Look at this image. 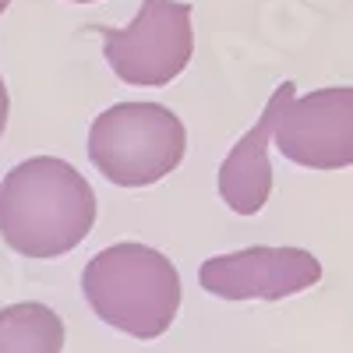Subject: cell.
<instances>
[{"label": "cell", "mask_w": 353, "mask_h": 353, "mask_svg": "<svg viewBox=\"0 0 353 353\" xmlns=\"http://www.w3.org/2000/svg\"><path fill=\"white\" fill-rule=\"evenodd\" d=\"M99 198L85 173L57 156H28L0 181V237L21 258H64L96 226Z\"/></svg>", "instance_id": "1"}, {"label": "cell", "mask_w": 353, "mask_h": 353, "mask_svg": "<svg viewBox=\"0 0 353 353\" xmlns=\"http://www.w3.org/2000/svg\"><path fill=\"white\" fill-rule=\"evenodd\" d=\"M81 293L99 321L134 339H159L181 311L176 265L138 241H121L88 258Z\"/></svg>", "instance_id": "2"}, {"label": "cell", "mask_w": 353, "mask_h": 353, "mask_svg": "<svg viewBox=\"0 0 353 353\" xmlns=\"http://www.w3.org/2000/svg\"><path fill=\"white\" fill-rule=\"evenodd\" d=\"M88 163L113 188H152L184 163L188 128L163 103H113L88 128Z\"/></svg>", "instance_id": "3"}, {"label": "cell", "mask_w": 353, "mask_h": 353, "mask_svg": "<svg viewBox=\"0 0 353 353\" xmlns=\"http://www.w3.org/2000/svg\"><path fill=\"white\" fill-rule=\"evenodd\" d=\"M194 57V8L188 0H141L121 28H103L106 68L134 88L176 81Z\"/></svg>", "instance_id": "4"}, {"label": "cell", "mask_w": 353, "mask_h": 353, "mask_svg": "<svg viewBox=\"0 0 353 353\" xmlns=\"http://www.w3.org/2000/svg\"><path fill=\"white\" fill-rule=\"evenodd\" d=\"M272 145L293 166L332 173L353 166V85L314 88L307 96H286Z\"/></svg>", "instance_id": "5"}, {"label": "cell", "mask_w": 353, "mask_h": 353, "mask_svg": "<svg viewBox=\"0 0 353 353\" xmlns=\"http://www.w3.org/2000/svg\"><path fill=\"white\" fill-rule=\"evenodd\" d=\"M201 290L223 301H283L318 286L321 261L307 248L254 244L201 265Z\"/></svg>", "instance_id": "6"}, {"label": "cell", "mask_w": 353, "mask_h": 353, "mask_svg": "<svg viewBox=\"0 0 353 353\" xmlns=\"http://www.w3.org/2000/svg\"><path fill=\"white\" fill-rule=\"evenodd\" d=\"M293 92H297L293 81L276 85L261 117L237 138V145L219 163L216 188H219L223 205L233 216H258L272 198V163H269L272 131H276V117H279L286 96H293Z\"/></svg>", "instance_id": "7"}, {"label": "cell", "mask_w": 353, "mask_h": 353, "mask_svg": "<svg viewBox=\"0 0 353 353\" xmlns=\"http://www.w3.org/2000/svg\"><path fill=\"white\" fill-rule=\"evenodd\" d=\"M64 318L39 301L0 307V353H61Z\"/></svg>", "instance_id": "8"}, {"label": "cell", "mask_w": 353, "mask_h": 353, "mask_svg": "<svg viewBox=\"0 0 353 353\" xmlns=\"http://www.w3.org/2000/svg\"><path fill=\"white\" fill-rule=\"evenodd\" d=\"M8 117H11V92H8V81L0 74V138L8 131Z\"/></svg>", "instance_id": "9"}, {"label": "cell", "mask_w": 353, "mask_h": 353, "mask_svg": "<svg viewBox=\"0 0 353 353\" xmlns=\"http://www.w3.org/2000/svg\"><path fill=\"white\" fill-rule=\"evenodd\" d=\"M8 8H11V0H0V18L8 14Z\"/></svg>", "instance_id": "10"}, {"label": "cell", "mask_w": 353, "mask_h": 353, "mask_svg": "<svg viewBox=\"0 0 353 353\" xmlns=\"http://www.w3.org/2000/svg\"><path fill=\"white\" fill-rule=\"evenodd\" d=\"M68 4H99V0H68Z\"/></svg>", "instance_id": "11"}]
</instances>
